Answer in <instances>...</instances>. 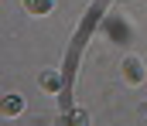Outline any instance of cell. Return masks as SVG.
Here are the masks:
<instances>
[{
    "label": "cell",
    "mask_w": 147,
    "mask_h": 126,
    "mask_svg": "<svg viewBox=\"0 0 147 126\" xmlns=\"http://www.w3.org/2000/svg\"><path fill=\"white\" fill-rule=\"evenodd\" d=\"M123 79L130 85H140L144 82V65H140L137 58H127V61H123Z\"/></svg>",
    "instance_id": "cell-1"
},
{
    "label": "cell",
    "mask_w": 147,
    "mask_h": 126,
    "mask_svg": "<svg viewBox=\"0 0 147 126\" xmlns=\"http://www.w3.org/2000/svg\"><path fill=\"white\" fill-rule=\"evenodd\" d=\"M17 113H24V95H17V92L3 95V116L10 119V116H17Z\"/></svg>",
    "instance_id": "cell-2"
},
{
    "label": "cell",
    "mask_w": 147,
    "mask_h": 126,
    "mask_svg": "<svg viewBox=\"0 0 147 126\" xmlns=\"http://www.w3.org/2000/svg\"><path fill=\"white\" fill-rule=\"evenodd\" d=\"M24 10L34 14V17H45V14L55 10V0H24Z\"/></svg>",
    "instance_id": "cell-3"
},
{
    "label": "cell",
    "mask_w": 147,
    "mask_h": 126,
    "mask_svg": "<svg viewBox=\"0 0 147 126\" xmlns=\"http://www.w3.org/2000/svg\"><path fill=\"white\" fill-rule=\"evenodd\" d=\"M38 82H41V89H48V92H55V89L62 85V79H58V72H45V75H41Z\"/></svg>",
    "instance_id": "cell-4"
}]
</instances>
